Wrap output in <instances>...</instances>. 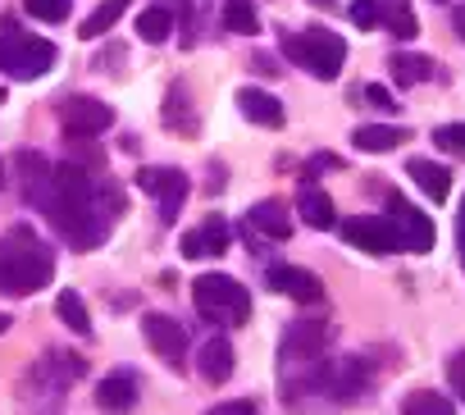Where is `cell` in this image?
Instances as JSON below:
<instances>
[{
    "mask_svg": "<svg viewBox=\"0 0 465 415\" xmlns=\"http://www.w3.org/2000/svg\"><path fill=\"white\" fill-rule=\"evenodd\" d=\"M223 28L242 33V37H256L261 33V15H256L252 0H223Z\"/></svg>",
    "mask_w": 465,
    "mask_h": 415,
    "instance_id": "25",
    "label": "cell"
},
{
    "mask_svg": "<svg viewBox=\"0 0 465 415\" xmlns=\"http://www.w3.org/2000/svg\"><path fill=\"white\" fill-rule=\"evenodd\" d=\"M183 110H187V87L173 83V87H169V101H164V124H169L173 133H196V119H187Z\"/></svg>",
    "mask_w": 465,
    "mask_h": 415,
    "instance_id": "28",
    "label": "cell"
},
{
    "mask_svg": "<svg viewBox=\"0 0 465 415\" xmlns=\"http://www.w3.org/2000/svg\"><path fill=\"white\" fill-rule=\"evenodd\" d=\"M142 333H146L151 351H155L169 370H183V361H187V329H183L178 320L151 311V315H142Z\"/></svg>",
    "mask_w": 465,
    "mask_h": 415,
    "instance_id": "9",
    "label": "cell"
},
{
    "mask_svg": "<svg viewBox=\"0 0 465 415\" xmlns=\"http://www.w3.org/2000/svg\"><path fill=\"white\" fill-rule=\"evenodd\" d=\"M265 283H270L274 292L292 297V301H320V297H324V283H320L311 270H297V265H274Z\"/></svg>",
    "mask_w": 465,
    "mask_h": 415,
    "instance_id": "15",
    "label": "cell"
},
{
    "mask_svg": "<svg viewBox=\"0 0 465 415\" xmlns=\"http://www.w3.org/2000/svg\"><path fill=\"white\" fill-rule=\"evenodd\" d=\"M51 274H55V256L33 229L15 224L0 238V292L5 297H33L51 283Z\"/></svg>",
    "mask_w": 465,
    "mask_h": 415,
    "instance_id": "2",
    "label": "cell"
},
{
    "mask_svg": "<svg viewBox=\"0 0 465 415\" xmlns=\"http://www.w3.org/2000/svg\"><path fill=\"white\" fill-rule=\"evenodd\" d=\"M232 247V233H228V224L214 215V220H205V224H196V229H187L183 233V242H178V252L187 256V261H201V256H223Z\"/></svg>",
    "mask_w": 465,
    "mask_h": 415,
    "instance_id": "12",
    "label": "cell"
},
{
    "mask_svg": "<svg viewBox=\"0 0 465 415\" xmlns=\"http://www.w3.org/2000/svg\"><path fill=\"white\" fill-rule=\"evenodd\" d=\"M447 379H451V388H456V397L465 401V351H456V356H447Z\"/></svg>",
    "mask_w": 465,
    "mask_h": 415,
    "instance_id": "34",
    "label": "cell"
},
{
    "mask_svg": "<svg viewBox=\"0 0 465 415\" xmlns=\"http://www.w3.org/2000/svg\"><path fill=\"white\" fill-rule=\"evenodd\" d=\"M0 183H5V164H0Z\"/></svg>",
    "mask_w": 465,
    "mask_h": 415,
    "instance_id": "40",
    "label": "cell"
},
{
    "mask_svg": "<svg viewBox=\"0 0 465 415\" xmlns=\"http://www.w3.org/2000/svg\"><path fill=\"white\" fill-rule=\"evenodd\" d=\"M297 205H302V220H306L311 229H333V224H338L329 192H324V187H315L311 178H302V187H297Z\"/></svg>",
    "mask_w": 465,
    "mask_h": 415,
    "instance_id": "17",
    "label": "cell"
},
{
    "mask_svg": "<svg viewBox=\"0 0 465 415\" xmlns=\"http://www.w3.org/2000/svg\"><path fill=\"white\" fill-rule=\"evenodd\" d=\"M252 224H256L265 238H279V242L292 238V215L283 211L279 201H256V205H252Z\"/></svg>",
    "mask_w": 465,
    "mask_h": 415,
    "instance_id": "21",
    "label": "cell"
},
{
    "mask_svg": "<svg viewBox=\"0 0 465 415\" xmlns=\"http://www.w3.org/2000/svg\"><path fill=\"white\" fill-rule=\"evenodd\" d=\"M60 60L55 42L33 37V33H15V19H5V33H0V74L15 83H33L42 74H51Z\"/></svg>",
    "mask_w": 465,
    "mask_h": 415,
    "instance_id": "4",
    "label": "cell"
},
{
    "mask_svg": "<svg viewBox=\"0 0 465 415\" xmlns=\"http://www.w3.org/2000/svg\"><path fill=\"white\" fill-rule=\"evenodd\" d=\"M96 406L105 415H128L137 406V374L133 370H110L101 383H96Z\"/></svg>",
    "mask_w": 465,
    "mask_h": 415,
    "instance_id": "14",
    "label": "cell"
},
{
    "mask_svg": "<svg viewBox=\"0 0 465 415\" xmlns=\"http://www.w3.org/2000/svg\"><path fill=\"white\" fill-rule=\"evenodd\" d=\"M24 10L42 24H64L74 15V0H24Z\"/></svg>",
    "mask_w": 465,
    "mask_h": 415,
    "instance_id": "29",
    "label": "cell"
},
{
    "mask_svg": "<svg viewBox=\"0 0 465 415\" xmlns=\"http://www.w3.org/2000/svg\"><path fill=\"white\" fill-rule=\"evenodd\" d=\"M205 415H261V406H256V401H219V406H210Z\"/></svg>",
    "mask_w": 465,
    "mask_h": 415,
    "instance_id": "35",
    "label": "cell"
},
{
    "mask_svg": "<svg viewBox=\"0 0 465 415\" xmlns=\"http://www.w3.org/2000/svg\"><path fill=\"white\" fill-rule=\"evenodd\" d=\"M388 69H392V78H397L401 87H415V83H429V78L438 74L429 55H411V51H397V55L388 60Z\"/></svg>",
    "mask_w": 465,
    "mask_h": 415,
    "instance_id": "23",
    "label": "cell"
},
{
    "mask_svg": "<svg viewBox=\"0 0 465 415\" xmlns=\"http://www.w3.org/2000/svg\"><path fill=\"white\" fill-rule=\"evenodd\" d=\"M406 137H411V133L397 128V124H361V128L351 133V146L365 151V155H383V151H397Z\"/></svg>",
    "mask_w": 465,
    "mask_h": 415,
    "instance_id": "18",
    "label": "cell"
},
{
    "mask_svg": "<svg viewBox=\"0 0 465 415\" xmlns=\"http://www.w3.org/2000/svg\"><path fill=\"white\" fill-rule=\"evenodd\" d=\"M238 110H242V119H252L261 128H283V105L265 87H242L238 92Z\"/></svg>",
    "mask_w": 465,
    "mask_h": 415,
    "instance_id": "16",
    "label": "cell"
},
{
    "mask_svg": "<svg viewBox=\"0 0 465 415\" xmlns=\"http://www.w3.org/2000/svg\"><path fill=\"white\" fill-rule=\"evenodd\" d=\"M283 55L292 64H302L306 74H315L320 83H333L342 78L347 69V42L329 28H302V33H288L283 37Z\"/></svg>",
    "mask_w": 465,
    "mask_h": 415,
    "instance_id": "3",
    "label": "cell"
},
{
    "mask_svg": "<svg viewBox=\"0 0 465 415\" xmlns=\"http://www.w3.org/2000/svg\"><path fill=\"white\" fill-rule=\"evenodd\" d=\"M124 15H128V0H101V5H96V10L83 19L78 37H83V42H92V37H105V33H110V28L124 19Z\"/></svg>",
    "mask_w": 465,
    "mask_h": 415,
    "instance_id": "22",
    "label": "cell"
},
{
    "mask_svg": "<svg viewBox=\"0 0 465 415\" xmlns=\"http://www.w3.org/2000/svg\"><path fill=\"white\" fill-rule=\"evenodd\" d=\"M252 69H256V74H274V64H270V55H252Z\"/></svg>",
    "mask_w": 465,
    "mask_h": 415,
    "instance_id": "37",
    "label": "cell"
},
{
    "mask_svg": "<svg viewBox=\"0 0 465 415\" xmlns=\"http://www.w3.org/2000/svg\"><path fill=\"white\" fill-rule=\"evenodd\" d=\"M137 37H142L146 46H160V42H169V37H173V15H169L164 5H151V10H142V15H137Z\"/></svg>",
    "mask_w": 465,
    "mask_h": 415,
    "instance_id": "24",
    "label": "cell"
},
{
    "mask_svg": "<svg viewBox=\"0 0 465 415\" xmlns=\"http://www.w3.org/2000/svg\"><path fill=\"white\" fill-rule=\"evenodd\" d=\"M406 173H411V183H415L429 201H447V192H451V169H442V164H433V160H411Z\"/></svg>",
    "mask_w": 465,
    "mask_h": 415,
    "instance_id": "19",
    "label": "cell"
},
{
    "mask_svg": "<svg viewBox=\"0 0 465 415\" xmlns=\"http://www.w3.org/2000/svg\"><path fill=\"white\" fill-rule=\"evenodd\" d=\"M361 96H365V101H370L374 110H383V114H392V110H397V101H392V92H388V87H379V83H370V87H365Z\"/></svg>",
    "mask_w": 465,
    "mask_h": 415,
    "instance_id": "33",
    "label": "cell"
},
{
    "mask_svg": "<svg viewBox=\"0 0 465 415\" xmlns=\"http://www.w3.org/2000/svg\"><path fill=\"white\" fill-rule=\"evenodd\" d=\"M433 142H438V151L465 160V124H442V128L433 133Z\"/></svg>",
    "mask_w": 465,
    "mask_h": 415,
    "instance_id": "30",
    "label": "cell"
},
{
    "mask_svg": "<svg viewBox=\"0 0 465 415\" xmlns=\"http://www.w3.org/2000/svg\"><path fill=\"white\" fill-rule=\"evenodd\" d=\"M55 315L74 329V333H92V315H87V301L74 292V288H64L60 297H55Z\"/></svg>",
    "mask_w": 465,
    "mask_h": 415,
    "instance_id": "27",
    "label": "cell"
},
{
    "mask_svg": "<svg viewBox=\"0 0 465 415\" xmlns=\"http://www.w3.org/2000/svg\"><path fill=\"white\" fill-rule=\"evenodd\" d=\"M0 101H5V87H0Z\"/></svg>",
    "mask_w": 465,
    "mask_h": 415,
    "instance_id": "41",
    "label": "cell"
},
{
    "mask_svg": "<svg viewBox=\"0 0 465 415\" xmlns=\"http://www.w3.org/2000/svg\"><path fill=\"white\" fill-rule=\"evenodd\" d=\"M0 333H10V315L5 311H0Z\"/></svg>",
    "mask_w": 465,
    "mask_h": 415,
    "instance_id": "39",
    "label": "cell"
},
{
    "mask_svg": "<svg viewBox=\"0 0 465 415\" xmlns=\"http://www.w3.org/2000/svg\"><path fill=\"white\" fill-rule=\"evenodd\" d=\"M192 306L210 320V324H242L252 315V292L228 279V274H196L192 283Z\"/></svg>",
    "mask_w": 465,
    "mask_h": 415,
    "instance_id": "5",
    "label": "cell"
},
{
    "mask_svg": "<svg viewBox=\"0 0 465 415\" xmlns=\"http://www.w3.org/2000/svg\"><path fill=\"white\" fill-rule=\"evenodd\" d=\"M456 242H460V261H465V196H460V211H456Z\"/></svg>",
    "mask_w": 465,
    "mask_h": 415,
    "instance_id": "36",
    "label": "cell"
},
{
    "mask_svg": "<svg viewBox=\"0 0 465 415\" xmlns=\"http://www.w3.org/2000/svg\"><path fill=\"white\" fill-rule=\"evenodd\" d=\"M60 124L69 137H96L114 124V110L92 96H69V101H60Z\"/></svg>",
    "mask_w": 465,
    "mask_h": 415,
    "instance_id": "10",
    "label": "cell"
},
{
    "mask_svg": "<svg viewBox=\"0 0 465 415\" xmlns=\"http://www.w3.org/2000/svg\"><path fill=\"white\" fill-rule=\"evenodd\" d=\"M438 5H447V0H438Z\"/></svg>",
    "mask_w": 465,
    "mask_h": 415,
    "instance_id": "43",
    "label": "cell"
},
{
    "mask_svg": "<svg viewBox=\"0 0 465 415\" xmlns=\"http://www.w3.org/2000/svg\"><path fill=\"white\" fill-rule=\"evenodd\" d=\"M342 242H347V247H361V252H370V256H392V252H401L397 229H392L388 215H351V220H342Z\"/></svg>",
    "mask_w": 465,
    "mask_h": 415,
    "instance_id": "7",
    "label": "cell"
},
{
    "mask_svg": "<svg viewBox=\"0 0 465 415\" xmlns=\"http://www.w3.org/2000/svg\"><path fill=\"white\" fill-rule=\"evenodd\" d=\"M388 220H392V229H397V242H401V252H415V256H424L429 247H433V224H429V215H420L415 205L406 201V196H388Z\"/></svg>",
    "mask_w": 465,
    "mask_h": 415,
    "instance_id": "8",
    "label": "cell"
},
{
    "mask_svg": "<svg viewBox=\"0 0 465 415\" xmlns=\"http://www.w3.org/2000/svg\"><path fill=\"white\" fill-rule=\"evenodd\" d=\"M351 24L356 28H379L383 24V5L379 0H351Z\"/></svg>",
    "mask_w": 465,
    "mask_h": 415,
    "instance_id": "32",
    "label": "cell"
},
{
    "mask_svg": "<svg viewBox=\"0 0 465 415\" xmlns=\"http://www.w3.org/2000/svg\"><path fill=\"white\" fill-rule=\"evenodd\" d=\"M315 5H329V0H315Z\"/></svg>",
    "mask_w": 465,
    "mask_h": 415,
    "instance_id": "42",
    "label": "cell"
},
{
    "mask_svg": "<svg viewBox=\"0 0 465 415\" xmlns=\"http://www.w3.org/2000/svg\"><path fill=\"white\" fill-rule=\"evenodd\" d=\"M196 370H201L210 383H223V379L232 374V347H228L223 338L201 342V347H196Z\"/></svg>",
    "mask_w": 465,
    "mask_h": 415,
    "instance_id": "20",
    "label": "cell"
},
{
    "mask_svg": "<svg viewBox=\"0 0 465 415\" xmlns=\"http://www.w3.org/2000/svg\"><path fill=\"white\" fill-rule=\"evenodd\" d=\"M383 24H388L397 37H415V33H420V19H415L406 5H392V10L383 5Z\"/></svg>",
    "mask_w": 465,
    "mask_h": 415,
    "instance_id": "31",
    "label": "cell"
},
{
    "mask_svg": "<svg viewBox=\"0 0 465 415\" xmlns=\"http://www.w3.org/2000/svg\"><path fill=\"white\" fill-rule=\"evenodd\" d=\"M401 415H456V406H451V397H442V392L415 388V392H406Z\"/></svg>",
    "mask_w": 465,
    "mask_h": 415,
    "instance_id": "26",
    "label": "cell"
},
{
    "mask_svg": "<svg viewBox=\"0 0 465 415\" xmlns=\"http://www.w3.org/2000/svg\"><path fill=\"white\" fill-rule=\"evenodd\" d=\"M451 24H456V33H460V42H465V5H460V10H451Z\"/></svg>",
    "mask_w": 465,
    "mask_h": 415,
    "instance_id": "38",
    "label": "cell"
},
{
    "mask_svg": "<svg viewBox=\"0 0 465 415\" xmlns=\"http://www.w3.org/2000/svg\"><path fill=\"white\" fill-rule=\"evenodd\" d=\"M329 342V320H297L283 338V361H320Z\"/></svg>",
    "mask_w": 465,
    "mask_h": 415,
    "instance_id": "13",
    "label": "cell"
},
{
    "mask_svg": "<svg viewBox=\"0 0 465 415\" xmlns=\"http://www.w3.org/2000/svg\"><path fill=\"white\" fill-rule=\"evenodd\" d=\"M37 205H42V215L55 224V233H60L64 242H74L78 252H96V247L110 238L114 220L128 211L119 183L92 178V173H87L83 164H74V160H64V164L51 169V178H46Z\"/></svg>",
    "mask_w": 465,
    "mask_h": 415,
    "instance_id": "1",
    "label": "cell"
},
{
    "mask_svg": "<svg viewBox=\"0 0 465 415\" xmlns=\"http://www.w3.org/2000/svg\"><path fill=\"white\" fill-rule=\"evenodd\" d=\"M365 365L356 361V356H342V361H333V365H320V383H324V392L333 397V401H356L361 392H365Z\"/></svg>",
    "mask_w": 465,
    "mask_h": 415,
    "instance_id": "11",
    "label": "cell"
},
{
    "mask_svg": "<svg viewBox=\"0 0 465 415\" xmlns=\"http://www.w3.org/2000/svg\"><path fill=\"white\" fill-rule=\"evenodd\" d=\"M137 187H142L146 196H155L160 224H173V220H178V205H183L187 192H192V178H187L183 169L164 164V169H142V173H137Z\"/></svg>",
    "mask_w": 465,
    "mask_h": 415,
    "instance_id": "6",
    "label": "cell"
}]
</instances>
